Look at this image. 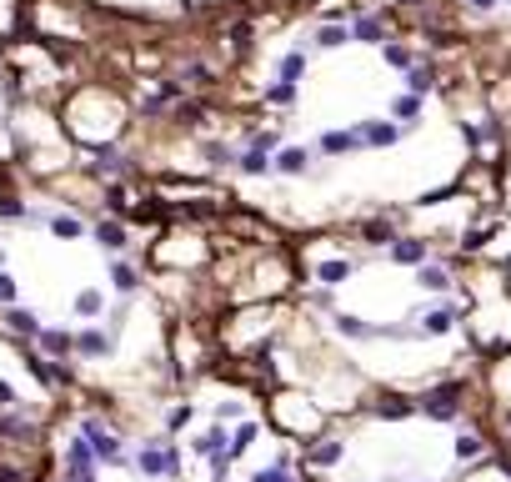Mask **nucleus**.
Wrapping results in <instances>:
<instances>
[{
  "mask_svg": "<svg viewBox=\"0 0 511 482\" xmlns=\"http://www.w3.org/2000/svg\"><path fill=\"white\" fill-rule=\"evenodd\" d=\"M81 437L90 442L95 462H126V447H121V437H116V432H105L100 422H86V427H81Z\"/></svg>",
  "mask_w": 511,
  "mask_h": 482,
  "instance_id": "1",
  "label": "nucleus"
},
{
  "mask_svg": "<svg viewBox=\"0 0 511 482\" xmlns=\"http://www.w3.org/2000/svg\"><path fill=\"white\" fill-rule=\"evenodd\" d=\"M136 467H141L146 477H165V472H176V457H170L165 447H141Z\"/></svg>",
  "mask_w": 511,
  "mask_h": 482,
  "instance_id": "2",
  "label": "nucleus"
},
{
  "mask_svg": "<svg viewBox=\"0 0 511 482\" xmlns=\"http://www.w3.org/2000/svg\"><path fill=\"white\" fill-rule=\"evenodd\" d=\"M6 327H11V332H20V337H40V332H45V327H40V316H35L30 306H11Z\"/></svg>",
  "mask_w": 511,
  "mask_h": 482,
  "instance_id": "3",
  "label": "nucleus"
},
{
  "mask_svg": "<svg viewBox=\"0 0 511 482\" xmlns=\"http://www.w3.org/2000/svg\"><path fill=\"white\" fill-rule=\"evenodd\" d=\"M95 241H100L105 251H121V246H126V226H121V222H100V226H95Z\"/></svg>",
  "mask_w": 511,
  "mask_h": 482,
  "instance_id": "4",
  "label": "nucleus"
},
{
  "mask_svg": "<svg viewBox=\"0 0 511 482\" xmlns=\"http://www.w3.org/2000/svg\"><path fill=\"white\" fill-rule=\"evenodd\" d=\"M40 347H45L50 357H66V352L76 347V337H71V332H40Z\"/></svg>",
  "mask_w": 511,
  "mask_h": 482,
  "instance_id": "5",
  "label": "nucleus"
},
{
  "mask_svg": "<svg viewBox=\"0 0 511 482\" xmlns=\"http://www.w3.org/2000/svg\"><path fill=\"white\" fill-rule=\"evenodd\" d=\"M76 352H86V357H105L110 342H105L100 332H81V337H76Z\"/></svg>",
  "mask_w": 511,
  "mask_h": 482,
  "instance_id": "6",
  "label": "nucleus"
},
{
  "mask_svg": "<svg viewBox=\"0 0 511 482\" xmlns=\"http://www.w3.org/2000/svg\"><path fill=\"white\" fill-rule=\"evenodd\" d=\"M100 306H105V297H100L95 287H86V292L76 297V311H81V316H100Z\"/></svg>",
  "mask_w": 511,
  "mask_h": 482,
  "instance_id": "7",
  "label": "nucleus"
},
{
  "mask_svg": "<svg viewBox=\"0 0 511 482\" xmlns=\"http://www.w3.org/2000/svg\"><path fill=\"white\" fill-rule=\"evenodd\" d=\"M50 231H55V236H66V241H76V236H86V226H81L76 217H50Z\"/></svg>",
  "mask_w": 511,
  "mask_h": 482,
  "instance_id": "8",
  "label": "nucleus"
},
{
  "mask_svg": "<svg viewBox=\"0 0 511 482\" xmlns=\"http://www.w3.org/2000/svg\"><path fill=\"white\" fill-rule=\"evenodd\" d=\"M346 277H351V261H326V266H321V282H326V287H341Z\"/></svg>",
  "mask_w": 511,
  "mask_h": 482,
  "instance_id": "9",
  "label": "nucleus"
},
{
  "mask_svg": "<svg viewBox=\"0 0 511 482\" xmlns=\"http://www.w3.org/2000/svg\"><path fill=\"white\" fill-rule=\"evenodd\" d=\"M306 161H311V156H306L301 146H291L286 156H281V171H306Z\"/></svg>",
  "mask_w": 511,
  "mask_h": 482,
  "instance_id": "10",
  "label": "nucleus"
},
{
  "mask_svg": "<svg viewBox=\"0 0 511 482\" xmlns=\"http://www.w3.org/2000/svg\"><path fill=\"white\" fill-rule=\"evenodd\" d=\"M110 282H116V292H136V272H131L126 261L116 266V272H110Z\"/></svg>",
  "mask_w": 511,
  "mask_h": 482,
  "instance_id": "11",
  "label": "nucleus"
},
{
  "mask_svg": "<svg viewBox=\"0 0 511 482\" xmlns=\"http://www.w3.org/2000/svg\"><path fill=\"white\" fill-rule=\"evenodd\" d=\"M11 302H16V277L0 272V306H11Z\"/></svg>",
  "mask_w": 511,
  "mask_h": 482,
  "instance_id": "12",
  "label": "nucleus"
},
{
  "mask_svg": "<svg viewBox=\"0 0 511 482\" xmlns=\"http://www.w3.org/2000/svg\"><path fill=\"white\" fill-rule=\"evenodd\" d=\"M105 201L116 206V211H126V186H105Z\"/></svg>",
  "mask_w": 511,
  "mask_h": 482,
  "instance_id": "13",
  "label": "nucleus"
},
{
  "mask_svg": "<svg viewBox=\"0 0 511 482\" xmlns=\"http://www.w3.org/2000/svg\"><path fill=\"white\" fill-rule=\"evenodd\" d=\"M0 217H25V206L11 201V196H0Z\"/></svg>",
  "mask_w": 511,
  "mask_h": 482,
  "instance_id": "14",
  "label": "nucleus"
},
{
  "mask_svg": "<svg viewBox=\"0 0 511 482\" xmlns=\"http://www.w3.org/2000/svg\"><path fill=\"white\" fill-rule=\"evenodd\" d=\"M11 402H16V387H11V382H0V407H11Z\"/></svg>",
  "mask_w": 511,
  "mask_h": 482,
  "instance_id": "15",
  "label": "nucleus"
},
{
  "mask_svg": "<svg viewBox=\"0 0 511 482\" xmlns=\"http://www.w3.org/2000/svg\"><path fill=\"white\" fill-rule=\"evenodd\" d=\"M0 482H25V477H20L16 467H0Z\"/></svg>",
  "mask_w": 511,
  "mask_h": 482,
  "instance_id": "16",
  "label": "nucleus"
}]
</instances>
